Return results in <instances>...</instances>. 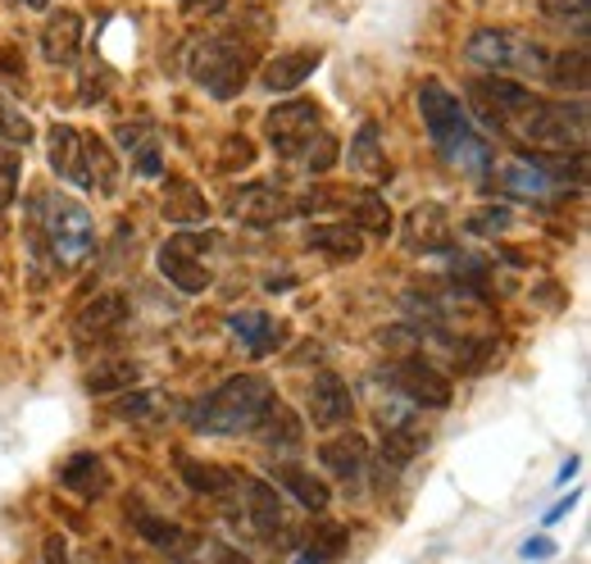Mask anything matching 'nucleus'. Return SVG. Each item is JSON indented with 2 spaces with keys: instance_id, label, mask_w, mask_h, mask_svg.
Listing matches in <instances>:
<instances>
[{
  "instance_id": "f257e3e1",
  "label": "nucleus",
  "mask_w": 591,
  "mask_h": 564,
  "mask_svg": "<svg viewBox=\"0 0 591 564\" xmlns=\"http://www.w3.org/2000/svg\"><path fill=\"white\" fill-rule=\"evenodd\" d=\"M419 114H423V128H428L432 146H437L455 169H464V173H487L491 169V146L482 142V133L469 123L464 105L437 78H428L419 87Z\"/></svg>"
},
{
  "instance_id": "f03ea898",
  "label": "nucleus",
  "mask_w": 591,
  "mask_h": 564,
  "mask_svg": "<svg viewBox=\"0 0 591 564\" xmlns=\"http://www.w3.org/2000/svg\"><path fill=\"white\" fill-rule=\"evenodd\" d=\"M510 133L542 155H582L587 146V101H527L514 119Z\"/></svg>"
},
{
  "instance_id": "7ed1b4c3",
  "label": "nucleus",
  "mask_w": 591,
  "mask_h": 564,
  "mask_svg": "<svg viewBox=\"0 0 591 564\" xmlns=\"http://www.w3.org/2000/svg\"><path fill=\"white\" fill-rule=\"evenodd\" d=\"M273 387L260 379V373H237L224 387H214L196 410L192 424L201 432H251L260 424V415L269 410Z\"/></svg>"
},
{
  "instance_id": "20e7f679",
  "label": "nucleus",
  "mask_w": 591,
  "mask_h": 564,
  "mask_svg": "<svg viewBox=\"0 0 591 564\" xmlns=\"http://www.w3.org/2000/svg\"><path fill=\"white\" fill-rule=\"evenodd\" d=\"M464 59L487 69V74H496V78H519V74L542 78L546 65H550L546 46L514 33V27H478V33L464 42Z\"/></svg>"
},
{
  "instance_id": "39448f33",
  "label": "nucleus",
  "mask_w": 591,
  "mask_h": 564,
  "mask_svg": "<svg viewBox=\"0 0 591 564\" xmlns=\"http://www.w3.org/2000/svg\"><path fill=\"white\" fill-rule=\"evenodd\" d=\"M37 224L59 269H78L96 246V224L73 196H37Z\"/></svg>"
},
{
  "instance_id": "423d86ee",
  "label": "nucleus",
  "mask_w": 591,
  "mask_h": 564,
  "mask_svg": "<svg viewBox=\"0 0 591 564\" xmlns=\"http://www.w3.org/2000/svg\"><path fill=\"white\" fill-rule=\"evenodd\" d=\"M251 65H255V50L237 42V37H205L192 50V78L196 87H205L214 101H232L241 97V87L251 82Z\"/></svg>"
},
{
  "instance_id": "0eeeda50",
  "label": "nucleus",
  "mask_w": 591,
  "mask_h": 564,
  "mask_svg": "<svg viewBox=\"0 0 591 564\" xmlns=\"http://www.w3.org/2000/svg\"><path fill=\"white\" fill-rule=\"evenodd\" d=\"M319 133H323V114H319L315 101H283L277 110L264 114V137L283 160L305 155L309 146L319 142Z\"/></svg>"
},
{
  "instance_id": "6e6552de",
  "label": "nucleus",
  "mask_w": 591,
  "mask_h": 564,
  "mask_svg": "<svg viewBox=\"0 0 591 564\" xmlns=\"http://www.w3.org/2000/svg\"><path fill=\"white\" fill-rule=\"evenodd\" d=\"M205 256V237L196 233H178L160 246V273L173 282L178 292L186 296H201L209 287V264L201 260Z\"/></svg>"
},
{
  "instance_id": "1a4fd4ad",
  "label": "nucleus",
  "mask_w": 591,
  "mask_h": 564,
  "mask_svg": "<svg viewBox=\"0 0 591 564\" xmlns=\"http://www.w3.org/2000/svg\"><path fill=\"white\" fill-rule=\"evenodd\" d=\"M391 383L406 392L414 405H423V410H446L451 396H455L451 379H446L437 364H428L423 356H400L391 364Z\"/></svg>"
},
{
  "instance_id": "9d476101",
  "label": "nucleus",
  "mask_w": 591,
  "mask_h": 564,
  "mask_svg": "<svg viewBox=\"0 0 591 564\" xmlns=\"http://www.w3.org/2000/svg\"><path fill=\"white\" fill-rule=\"evenodd\" d=\"M469 91H474L478 114L491 123V128H510V119H514L527 101H533V91H527L523 82H514V78H496V74L478 78Z\"/></svg>"
},
{
  "instance_id": "9b49d317",
  "label": "nucleus",
  "mask_w": 591,
  "mask_h": 564,
  "mask_svg": "<svg viewBox=\"0 0 591 564\" xmlns=\"http://www.w3.org/2000/svg\"><path fill=\"white\" fill-rule=\"evenodd\" d=\"M355 415V401H351V387L337 379V373H319L309 383V424L315 428H341L351 424Z\"/></svg>"
},
{
  "instance_id": "f8f14e48",
  "label": "nucleus",
  "mask_w": 591,
  "mask_h": 564,
  "mask_svg": "<svg viewBox=\"0 0 591 564\" xmlns=\"http://www.w3.org/2000/svg\"><path fill=\"white\" fill-rule=\"evenodd\" d=\"M123 319H128V301H123L118 292H101L96 301L82 305V315L73 319V337L82 341V347H91V341H110Z\"/></svg>"
},
{
  "instance_id": "ddd939ff",
  "label": "nucleus",
  "mask_w": 591,
  "mask_h": 564,
  "mask_svg": "<svg viewBox=\"0 0 591 564\" xmlns=\"http://www.w3.org/2000/svg\"><path fill=\"white\" fill-rule=\"evenodd\" d=\"M406 246L410 250H446L451 246V214L437 201H423L406 218Z\"/></svg>"
},
{
  "instance_id": "4468645a",
  "label": "nucleus",
  "mask_w": 591,
  "mask_h": 564,
  "mask_svg": "<svg viewBox=\"0 0 591 564\" xmlns=\"http://www.w3.org/2000/svg\"><path fill=\"white\" fill-rule=\"evenodd\" d=\"M59 487H69L82 500H101L114 487V474H110V464L101 455L82 451V455H73L65 469H59Z\"/></svg>"
},
{
  "instance_id": "2eb2a0df",
  "label": "nucleus",
  "mask_w": 591,
  "mask_h": 564,
  "mask_svg": "<svg viewBox=\"0 0 591 564\" xmlns=\"http://www.w3.org/2000/svg\"><path fill=\"white\" fill-rule=\"evenodd\" d=\"M319 59H323V50H315V46H296V50H283V55H273L269 65H264V87L269 91H296L309 74L319 69Z\"/></svg>"
},
{
  "instance_id": "dca6fc26",
  "label": "nucleus",
  "mask_w": 591,
  "mask_h": 564,
  "mask_svg": "<svg viewBox=\"0 0 591 564\" xmlns=\"http://www.w3.org/2000/svg\"><path fill=\"white\" fill-rule=\"evenodd\" d=\"M82 50V19L73 10H59L46 19L42 27V55L50 59V65H73Z\"/></svg>"
},
{
  "instance_id": "f3484780",
  "label": "nucleus",
  "mask_w": 591,
  "mask_h": 564,
  "mask_svg": "<svg viewBox=\"0 0 591 564\" xmlns=\"http://www.w3.org/2000/svg\"><path fill=\"white\" fill-rule=\"evenodd\" d=\"M50 165H55V173L65 182L91 187L87 182V165H82V133L69 128V123H55V128H50Z\"/></svg>"
},
{
  "instance_id": "a211bd4d",
  "label": "nucleus",
  "mask_w": 591,
  "mask_h": 564,
  "mask_svg": "<svg viewBox=\"0 0 591 564\" xmlns=\"http://www.w3.org/2000/svg\"><path fill=\"white\" fill-rule=\"evenodd\" d=\"M241 492H246V515H251L255 532L260 538H273V532H283V500H277V492L260 478H237Z\"/></svg>"
},
{
  "instance_id": "6ab92c4d",
  "label": "nucleus",
  "mask_w": 591,
  "mask_h": 564,
  "mask_svg": "<svg viewBox=\"0 0 591 564\" xmlns=\"http://www.w3.org/2000/svg\"><path fill=\"white\" fill-rule=\"evenodd\" d=\"M319 460L332 469L337 478H360L364 464H368V442L360 432H341V437H328L319 447Z\"/></svg>"
},
{
  "instance_id": "aec40b11",
  "label": "nucleus",
  "mask_w": 591,
  "mask_h": 564,
  "mask_svg": "<svg viewBox=\"0 0 591 564\" xmlns=\"http://www.w3.org/2000/svg\"><path fill=\"white\" fill-rule=\"evenodd\" d=\"M164 218H169V224H205V218H209L205 192H201L196 182L173 178V182L164 187Z\"/></svg>"
},
{
  "instance_id": "412c9836",
  "label": "nucleus",
  "mask_w": 591,
  "mask_h": 564,
  "mask_svg": "<svg viewBox=\"0 0 591 564\" xmlns=\"http://www.w3.org/2000/svg\"><path fill=\"white\" fill-rule=\"evenodd\" d=\"M305 246L323 250V256H332V260H355L364 250V233H355L351 224H315L305 233Z\"/></svg>"
},
{
  "instance_id": "4be33fe9",
  "label": "nucleus",
  "mask_w": 591,
  "mask_h": 564,
  "mask_svg": "<svg viewBox=\"0 0 591 564\" xmlns=\"http://www.w3.org/2000/svg\"><path fill=\"white\" fill-rule=\"evenodd\" d=\"M255 432L264 437V442L273 447V451H292L300 437H305V428H300V419L292 415V405H283V401H269V410L260 415V424H255Z\"/></svg>"
},
{
  "instance_id": "5701e85b",
  "label": "nucleus",
  "mask_w": 591,
  "mask_h": 564,
  "mask_svg": "<svg viewBox=\"0 0 591 564\" xmlns=\"http://www.w3.org/2000/svg\"><path fill=\"white\" fill-rule=\"evenodd\" d=\"M232 214L246 218V224H277L287 210H283V196L273 192V187H246V192L232 196Z\"/></svg>"
},
{
  "instance_id": "b1692460",
  "label": "nucleus",
  "mask_w": 591,
  "mask_h": 564,
  "mask_svg": "<svg viewBox=\"0 0 591 564\" xmlns=\"http://www.w3.org/2000/svg\"><path fill=\"white\" fill-rule=\"evenodd\" d=\"M351 169L368 173L373 182H387V178H391L387 150H383V142H378V128H373V123H364V128L355 133V142H351Z\"/></svg>"
},
{
  "instance_id": "393cba45",
  "label": "nucleus",
  "mask_w": 591,
  "mask_h": 564,
  "mask_svg": "<svg viewBox=\"0 0 591 564\" xmlns=\"http://www.w3.org/2000/svg\"><path fill=\"white\" fill-rule=\"evenodd\" d=\"M273 478H277V487H287V492L300 500V506H309V510H323V506H328V483L315 478L309 469L277 464V469H273Z\"/></svg>"
},
{
  "instance_id": "a878e982",
  "label": "nucleus",
  "mask_w": 591,
  "mask_h": 564,
  "mask_svg": "<svg viewBox=\"0 0 591 564\" xmlns=\"http://www.w3.org/2000/svg\"><path fill=\"white\" fill-rule=\"evenodd\" d=\"M228 324H232V332H237V337L251 341V351H255V356L277 351V341H283V324H273L269 315H260V309H246V315H232Z\"/></svg>"
},
{
  "instance_id": "bb28decb",
  "label": "nucleus",
  "mask_w": 591,
  "mask_h": 564,
  "mask_svg": "<svg viewBox=\"0 0 591 564\" xmlns=\"http://www.w3.org/2000/svg\"><path fill=\"white\" fill-rule=\"evenodd\" d=\"M82 165H87V182L96 187V192H114L118 160H114V150H110L96 133H87V137H82Z\"/></svg>"
},
{
  "instance_id": "cd10ccee",
  "label": "nucleus",
  "mask_w": 591,
  "mask_h": 564,
  "mask_svg": "<svg viewBox=\"0 0 591 564\" xmlns=\"http://www.w3.org/2000/svg\"><path fill=\"white\" fill-rule=\"evenodd\" d=\"M550 87H559V91H573V97L582 101V91H587V55L582 50H565V55H550V65H546V74H542Z\"/></svg>"
},
{
  "instance_id": "c85d7f7f",
  "label": "nucleus",
  "mask_w": 591,
  "mask_h": 564,
  "mask_svg": "<svg viewBox=\"0 0 591 564\" xmlns=\"http://www.w3.org/2000/svg\"><path fill=\"white\" fill-rule=\"evenodd\" d=\"M137 383V364L133 360H101L96 369L87 373V392L91 396H110V392H123Z\"/></svg>"
},
{
  "instance_id": "c756f323",
  "label": "nucleus",
  "mask_w": 591,
  "mask_h": 564,
  "mask_svg": "<svg viewBox=\"0 0 591 564\" xmlns=\"http://www.w3.org/2000/svg\"><path fill=\"white\" fill-rule=\"evenodd\" d=\"M178 474L182 483L192 487L196 496H224L237 478L228 474V469H214V464H196V460H178Z\"/></svg>"
},
{
  "instance_id": "7c9ffc66",
  "label": "nucleus",
  "mask_w": 591,
  "mask_h": 564,
  "mask_svg": "<svg viewBox=\"0 0 591 564\" xmlns=\"http://www.w3.org/2000/svg\"><path fill=\"white\" fill-rule=\"evenodd\" d=\"M351 214H355V224H351L355 233H368V237H387L391 233V210H387V201L378 192H360Z\"/></svg>"
},
{
  "instance_id": "2f4dec72",
  "label": "nucleus",
  "mask_w": 591,
  "mask_h": 564,
  "mask_svg": "<svg viewBox=\"0 0 591 564\" xmlns=\"http://www.w3.org/2000/svg\"><path fill=\"white\" fill-rule=\"evenodd\" d=\"M419 447H423V432H414V428H406V424H391V432L383 437V464L406 469V464L419 455Z\"/></svg>"
},
{
  "instance_id": "473e14b6",
  "label": "nucleus",
  "mask_w": 591,
  "mask_h": 564,
  "mask_svg": "<svg viewBox=\"0 0 591 564\" xmlns=\"http://www.w3.org/2000/svg\"><path fill=\"white\" fill-rule=\"evenodd\" d=\"M133 523H137V532H141L150 546H164V551H182V546H186V532H182L178 523L155 519L150 510H133Z\"/></svg>"
},
{
  "instance_id": "72a5a7b5",
  "label": "nucleus",
  "mask_w": 591,
  "mask_h": 564,
  "mask_svg": "<svg viewBox=\"0 0 591 564\" xmlns=\"http://www.w3.org/2000/svg\"><path fill=\"white\" fill-rule=\"evenodd\" d=\"M505 182L514 187V192H523V196H542V192H550V187H555V178L542 169V160H533V165H510V169H505Z\"/></svg>"
},
{
  "instance_id": "f704fd0d",
  "label": "nucleus",
  "mask_w": 591,
  "mask_h": 564,
  "mask_svg": "<svg viewBox=\"0 0 591 564\" xmlns=\"http://www.w3.org/2000/svg\"><path fill=\"white\" fill-rule=\"evenodd\" d=\"M346 551V528H337V523H323V528H315V538H309V560L315 564H323V560H332V555H341Z\"/></svg>"
},
{
  "instance_id": "c9c22d12",
  "label": "nucleus",
  "mask_w": 591,
  "mask_h": 564,
  "mask_svg": "<svg viewBox=\"0 0 591 564\" xmlns=\"http://www.w3.org/2000/svg\"><path fill=\"white\" fill-rule=\"evenodd\" d=\"M546 19L573 27V33H587V0H546Z\"/></svg>"
},
{
  "instance_id": "e433bc0d",
  "label": "nucleus",
  "mask_w": 591,
  "mask_h": 564,
  "mask_svg": "<svg viewBox=\"0 0 591 564\" xmlns=\"http://www.w3.org/2000/svg\"><path fill=\"white\" fill-rule=\"evenodd\" d=\"M251 160H255V146L246 142V137H228V146L219 155V169L224 173H237V169H251Z\"/></svg>"
},
{
  "instance_id": "4c0bfd02",
  "label": "nucleus",
  "mask_w": 591,
  "mask_h": 564,
  "mask_svg": "<svg viewBox=\"0 0 591 564\" xmlns=\"http://www.w3.org/2000/svg\"><path fill=\"white\" fill-rule=\"evenodd\" d=\"M332 160H337V142H332V133H319V146L305 150V165L315 173H323V169H332Z\"/></svg>"
},
{
  "instance_id": "58836bf2",
  "label": "nucleus",
  "mask_w": 591,
  "mask_h": 564,
  "mask_svg": "<svg viewBox=\"0 0 591 564\" xmlns=\"http://www.w3.org/2000/svg\"><path fill=\"white\" fill-rule=\"evenodd\" d=\"M114 415H118V419H141V415H150V396H146V392L123 396V401L114 405Z\"/></svg>"
},
{
  "instance_id": "ea45409f",
  "label": "nucleus",
  "mask_w": 591,
  "mask_h": 564,
  "mask_svg": "<svg viewBox=\"0 0 591 564\" xmlns=\"http://www.w3.org/2000/svg\"><path fill=\"white\" fill-rule=\"evenodd\" d=\"M42 564H69V546H65V538H59V532H50V538H46Z\"/></svg>"
},
{
  "instance_id": "a19ab883",
  "label": "nucleus",
  "mask_w": 591,
  "mask_h": 564,
  "mask_svg": "<svg viewBox=\"0 0 591 564\" xmlns=\"http://www.w3.org/2000/svg\"><path fill=\"white\" fill-rule=\"evenodd\" d=\"M523 555H527V560H550V555H555V542H550V538H527V542H523Z\"/></svg>"
},
{
  "instance_id": "79ce46f5",
  "label": "nucleus",
  "mask_w": 591,
  "mask_h": 564,
  "mask_svg": "<svg viewBox=\"0 0 591 564\" xmlns=\"http://www.w3.org/2000/svg\"><path fill=\"white\" fill-rule=\"evenodd\" d=\"M14 192H19V173H14V169H5V173H0V210L14 205Z\"/></svg>"
},
{
  "instance_id": "37998d69",
  "label": "nucleus",
  "mask_w": 591,
  "mask_h": 564,
  "mask_svg": "<svg viewBox=\"0 0 591 564\" xmlns=\"http://www.w3.org/2000/svg\"><path fill=\"white\" fill-rule=\"evenodd\" d=\"M573 506H578V492H569V496H565V500H559V506H555V510H550V515H546V523H555V519H565V515H569V510H573Z\"/></svg>"
},
{
  "instance_id": "c03bdc74",
  "label": "nucleus",
  "mask_w": 591,
  "mask_h": 564,
  "mask_svg": "<svg viewBox=\"0 0 591 564\" xmlns=\"http://www.w3.org/2000/svg\"><path fill=\"white\" fill-rule=\"evenodd\" d=\"M214 560H219V564H251V560H246L241 551H232V546H214Z\"/></svg>"
},
{
  "instance_id": "a18cd8bd",
  "label": "nucleus",
  "mask_w": 591,
  "mask_h": 564,
  "mask_svg": "<svg viewBox=\"0 0 591 564\" xmlns=\"http://www.w3.org/2000/svg\"><path fill=\"white\" fill-rule=\"evenodd\" d=\"M186 10H224V0H182Z\"/></svg>"
},
{
  "instance_id": "49530a36",
  "label": "nucleus",
  "mask_w": 591,
  "mask_h": 564,
  "mask_svg": "<svg viewBox=\"0 0 591 564\" xmlns=\"http://www.w3.org/2000/svg\"><path fill=\"white\" fill-rule=\"evenodd\" d=\"M296 564H315V560H309V555H300V560H296Z\"/></svg>"
},
{
  "instance_id": "de8ad7c7",
  "label": "nucleus",
  "mask_w": 591,
  "mask_h": 564,
  "mask_svg": "<svg viewBox=\"0 0 591 564\" xmlns=\"http://www.w3.org/2000/svg\"><path fill=\"white\" fill-rule=\"evenodd\" d=\"M173 564H186V560H173Z\"/></svg>"
}]
</instances>
